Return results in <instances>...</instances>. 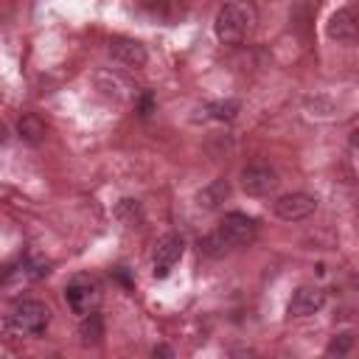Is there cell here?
<instances>
[{"label":"cell","instance_id":"cell-13","mask_svg":"<svg viewBox=\"0 0 359 359\" xmlns=\"http://www.w3.org/2000/svg\"><path fill=\"white\" fill-rule=\"evenodd\" d=\"M45 132H48V126H45V121L36 118V115H22V118L17 121V135H20V140H25L28 146H39V143L45 140Z\"/></svg>","mask_w":359,"mask_h":359},{"label":"cell","instance_id":"cell-20","mask_svg":"<svg viewBox=\"0 0 359 359\" xmlns=\"http://www.w3.org/2000/svg\"><path fill=\"white\" fill-rule=\"evenodd\" d=\"M151 353H154V356H174V351H171V348H165V345H157Z\"/></svg>","mask_w":359,"mask_h":359},{"label":"cell","instance_id":"cell-19","mask_svg":"<svg viewBox=\"0 0 359 359\" xmlns=\"http://www.w3.org/2000/svg\"><path fill=\"white\" fill-rule=\"evenodd\" d=\"M135 109H137V115H140V118H149V115H151V109H154V95H151L149 90H143V93L135 98Z\"/></svg>","mask_w":359,"mask_h":359},{"label":"cell","instance_id":"cell-2","mask_svg":"<svg viewBox=\"0 0 359 359\" xmlns=\"http://www.w3.org/2000/svg\"><path fill=\"white\" fill-rule=\"evenodd\" d=\"M8 328L14 334H25V337H36L48 328L50 323V309L42 303V300H34V297H25V300H17L6 317Z\"/></svg>","mask_w":359,"mask_h":359},{"label":"cell","instance_id":"cell-9","mask_svg":"<svg viewBox=\"0 0 359 359\" xmlns=\"http://www.w3.org/2000/svg\"><path fill=\"white\" fill-rule=\"evenodd\" d=\"M109 56H112V62H118L123 67H143L149 62L146 45H140L137 39H129V36L109 39Z\"/></svg>","mask_w":359,"mask_h":359},{"label":"cell","instance_id":"cell-12","mask_svg":"<svg viewBox=\"0 0 359 359\" xmlns=\"http://www.w3.org/2000/svg\"><path fill=\"white\" fill-rule=\"evenodd\" d=\"M79 339L81 345H98L104 339V320L98 311H87L81 314V323H79Z\"/></svg>","mask_w":359,"mask_h":359},{"label":"cell","instance_id":"cell-21","mask_svg":"<svg viewBox=\"0 0 359 359\" xmlns=\"http://www.w3.org/2000/svg\"><path fill=\"white\" fill-rule=\"evenodd\" d=\"M6 137H8V126H6L3 121H0V146L6 143Z\"/></svg>","mask_w":359,"mask_h":359},{"label":"cell","instance_id":"cell-6","mask_svg":"<svg viewBox=\"0 0 359 359\" xmlns=\"http://www.w3.org/2000/svg\"><path fill=\"white\" fill-rule=\"evenodd\" d=\"M185 255V238L177 233H168L157 241L154 255H151V272L154 278H168L171 269L180 264V258Z\"/></svg>","mask_w":359,"mask_h":359},{"label":"cell","instance_id":"cell-14","mask_svg":"<svg viewBox=\"0 0 359 359\" xmlns=\"http://www.w3.org/2000/svg\"><path fill=\"white\" fill-rule=\"evenodd\" d=\"M115 216H118V222L123 224V227H129V230H135V227H140V222H143V208H140V202L137 199H121L118 205H115Z\"/></svg>","mask_w":359,"mask_h":359},{"label":"cell","instance_id":"cell-17","mask_svg":"<svg viewBox=\"0 0 359 359\" xmlns=\"http://www.w3.org/2000/svg\"><path fill=\"white\" fill-rule=\"evenodd\" d=\"M238 112V101L227 98V101H210L208 104V115L216 118V121H233Z\"/></svg>","mask_w":359,"mask_h":359},{"label":"cell","instance_id":"cell-15","mask_svg":"<svg viewBox=\"0 0 359 359\" xmlns=\"http://www.w3.org/2000/svg\"><path fill=\"white\" fill-rule=\"evenodd\" d=\"M227 250H230V247L224 244V238H222L219 233H210V236L199 238V252L208 255V258H222Z\"/></svg>","mask_w":359,"mask_h":359},{"label":"cell","instance_id":"cell-16","mask_svg":"<svg viewBox=\"0 0 359 359\" xmlns=\"http://www.w3.org/2000/svg\"><path fill=\"white\" fill-rule=\"evenodd\" d=\"M351 351H353V334H351V331L334 334L331 342L325 345V353H328V356H345V353H351Z\"/></svg>","mask_w":359,"mask_h":359},{"label":"cell","instance_id":"cell-11","mask_svg":"<svg viewBox=\"0 0 359 359\" xmlns=\"http://www.w3.org/2000/svg\"><path fill=\"white\" fill-rule=\"evenodd\" d=\"M230 196V182L227 180H210L199 194H196V205L199 208H205V210H216V208H222V202Z\"/></svg>","mask_w":359,"mask_h":359},{"label":"cell","instance_id":"cell-5","mask_svg":"<svg viewBox=\"0 0 359 359\" xmlns=\"http://www.w3.org/2000/svg\"><path fill=\"white\" fill-rule=\"evenodd\" d=\"M238 180H241V191H244L247 196H266V194H272L275 185H278L275 168H272L269 163H261V160H258V163H247V165L241 168Z\"/></svg>","mask_w":359,"mask_h":359},{"label":"cell","instance_id":"cell-1","mask_svg":"<svg viewBox=\"0 0 359 359\" xmlns=\"http://www.w3.org/2000/svg\"><path fill=\"white\" fill-rule=\"evenodd\" d=\"M255 28H258V8L252 0H224L213 20L216 39L224 45L247 42L255 34Z\"/></svg>","mask_w":359,"mask_h":359},{"label":"cell","instance_id":"cell-7","mask_svg":"<svg viewBox=\"0 0 359 359\" xmlns=\"http://www.w3.org/2000/svg\"><path fill=\"white\" fill-rule=\"evenodd\" d=\"M272 210L283 222H303V219H309L317 210V196H311L306 191H292V194L278 196Z\"/></svg>","mask_w":359,"mask_h":359},{"label":"cell","instance_id":"cell-10","mask_svg":"<svg viewBox=\"0 0 359 359\" xmlns=\"http://www.w3.org/2000/svg\"><path fill=\"white\" fill-rule=\"evenodd\" d=\"M325 306V292L320 286H297L289 297V314L292 317H309V314H317L320 309Z\"/></svg>","mask_w":359,"mask_h":359},{"label":"cell","instance_id":"cell-22","mask_svg":"<svg viewBox=\"0 0 359 359\" xmlns=\"http://www.w3.org/2000/svg\"><path fill=\"white\" fill-rule=\"evenodd\" d=\"M0 283H6V272L3 269H0Z\"/></svg>","mask_w":359,"mask_h":359},{"label":"cell","instance_id":"cell-4","mask_svg":"<svg viewBox=\"0 0 359 359\" xmlns=\"http://www.w3.org/2000/svg\"><path fill=\"white\" fill-rule=\"evenodd\" d=\"M101 300V289L95 283V278L90 275H73L65 286V303L73 314H87V311H95Z\"/></svg>","mask_w":359,"mask_h":359},{"label":"cell","instance_id":"cell-18","mask_svg":"<svg viewBox=\"0 0 359 359\" xmlns=\"http://www.w3.org/2000/svg\"><path fill=\"white\" fill-rule=\"evenodd\" d=\"M137 6L151 17H165L168 14V0H137Z\"/></svg>","mask_w":359,"mask_h":359},{"label":"cell","instance_id":"cell-3","mask_svg":"<svg viewBox=\"0 0 359 359\" xmlns=\"http://www.w3.org/2000/svg\"><path fill=\"white\" fill-rule=\"evenodd\" d=\"M216 233L224 238V244H227L230 250L250 247V244L255 241V236H258V222H255L252 216L241 213V210H230V213H224V219L219 222V230H216Z\"/></svg>","mask_w":359,"mask_h":359},{"label":"cell","instance_id":"cell-8","mask_svg":"<svg viewBox=\"0 0 359 359\" xmlns=\"http://www.w3.org/2000/svg\"><path fill=\"white\" fill-rule=\"evenodd\" d=\"M328 36L337 45H353L359 36V25H356V8L353 6H342L331 14L328 20Z\"/></svg>","mask_w":359,"mask_h":359}]
</instances>
